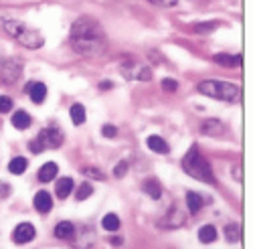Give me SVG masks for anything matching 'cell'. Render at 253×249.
Returning <instances> with one entry per match:
<instances>
[{"instance_id": "1", "label": "cell", "mask_w": 253, "mask_h": 249, "mask_svg": "<svg viewBox=\"0 0 253 249\" xmlns=\"http://www.w3.org/2000/svg\"><path fill=\"white\" fill-rule=\"evenodd\" d=\"M71 47L83 57L103 55L108 43H105V37L95 18L81 16L79 20H75V25L71 27Z\"/></svg>"}, {"instance_id": "2", "label": "cell", "mask_w": 253, "mask_h": 249, "mask_svg": "<svg viewBox=\"0 0 253 249\" xmlns=\"http://www.w3.org/2000/svg\"><path fill=\"white\" fill-rule=\"evenodd\" d=\"M182 168H184L186 174H191L193 178H197V180H201V182H209V184L215 182L213 170H211L209 162L201 156V152H199L197 146H193L191 150L186 152V156L182 158Z\"/></svg>"}, {"instance_id": "3", "label": "cell", "mask_w": 253, "mask_h": 249, "mask_svg": "<svg viewBox=\"0 0 253 249\" xmlns=\"http://www.w3.org/2000/svg\"><path fill=\"white\" fill-rule=\"evenodd\" d=\"M203 95L207 97H213V99H221V101H239L241 99V89L233 83H225V81H215V79H207L201 81L199 87H197Z\"/></svg>"}, {"instance_id": "4", "label": "cell", "mask_w": 253, "mask_h": 249, "mask_svg": "<svg viewBox=\"0 0 253 249\" xmlns=\"http://www.w3.org/2000/svg\"><path fill=\"white\" fill-rule=\"evenodd\" d=\"M4 31L10 37H14L20 45H25L29 49H39V47H43V43H45L43 35H41L39 31L29 29L25 23H20V20H6V23H4Z\"/></svg>"}, {"instance_id": "5", "label": "cell", "mask_w": 253, "mask_h": 249, "mask_svg": "<svg viewBox=\"0 0 253 249\" xmlns=\"http://www.w3.org/2000/svg\"><path fill=\"white\" fill-rule=\"evenodd\" d=\"M120 71L126 79H138V81L152 79V69L142 65V63H136V61H126V63L120 67Z\"/></svg>"}, {"instance_id": "6", "label": "cell", "mask_w": 253, "mask_h": 249, "mask_svg": "<svg viewBox=\"0 0 253 249\" xmlns=\"http://www.w3.org/2000/svg\"><path fill=\"white\" fill-rule=\"evenodd\" d=\"M37 142L41 144V148H59L63 144V132L61 128L57 126H51V128H45L41 130V134L37 136Z\"/></svg>"}, {"instance_id": "7", "label": "cell", "mask_w": 253, "mask_h": 249, "mask_svg": "<svg viewBox=\"0 0 253 249\" xmlns=\"http://www.w3.org/2000/svg\"><path fill=\"white\" fill-rule=\"evenodd\" d=\"M20 73H23V63L18 59H6L0 65V75H2V81L6 83H14L20 77Z\"/></svg>"}, {"instance_id": "8", "label": "cell", "mask_w": 253, "mask_h": 249, "mask_svg": "<svg viewBox=\"0 0 253 249\" xmlns=\"http://www.w3.org/2000/svg\"><path fill=\"white\" fill-rule=\"evenodd\" d=\"M35 235H37V231H35V227L31 223H20L16 229H14V233H12V239H14V243L23 245V243L33 241Z\"/></svg>"}, {"instance_id": "9", "label": "cell", "mask_w": 253, "mask_h": 249, "mask_svg": "<svg viewBox=\"0 0 253 249\" xmlns=\"http://www.w3.org/2000/svg\"><path fill=\"white\" fill-rule=\"evenodd\" d=\"M29 95L33 99V103H43L45 97H47V85L45 83H41V81H35L29 85Z\"/></svg>"}, {"instance_id": "10", "label": "cell", "mask_w": 253, "mask_h": 249, "mask_svg": "<svg viewBox=\"0 0 253 249\" xmlns=\"http://www.w3.org/2000/svg\"><path fill=\"white\" fill-rule=\"evenodd\" d=\"M51 207H53V199H51L49 193L41 191V193L35 195V209H37L39 213H49Z\"/></svg>"}, {"instance_id": "11", "label": "cell", "mask_w": 253, "mask_h": 249, "mask_svg": "<svg viewBox=\"0 0 253 249\" xmlns=\"http://www.w3.org/2000/svg\"><path fill=\"white\" fill-rule=\"evenodd\" d=\"M57 172H59V166H57L55 162H47V164L41 166V170H39V180H41V182H51V180H55Z\"/></svg>"}, {"instance_id": "12", "label": "cell", "mask_w": 253, "mask_h": 249, "mask_svg": "<svg viewBox=\"0 0 253 249\" xmlns=\"http://www.w3.org/2000/svg\"><path fill=\"white\" fill-rule=\"evenodd\" d=\"M201 132L209 134V136H221V134H225V126L219 120H207L201 126Z\"/></svg>"}, {"instance_id": "13", "label": "cell", "mask_w": 253, "mask_h": 249, "mask_svg": "<svg viewBox=\"0 0 253 249\" xmlns=\"http://www.w3.org/2000/svg\"><path fill=\"white\" fill-rule=\"evenodd\" d=\"M55 189H57V197L59 199H67L71 195V191H73V178H69V176L67 178H59Z\"/></svg>"}, {"instance_id": "14", "label": "cell", "mask_w": 253, "mask_h": 249, "mask_svg": "<svg viewBox=\"0 0 253 249\" xmlns=\"http://www.w3.org/2000/svg\"><path fill=\"white\" fill-rule=\"evenodd\" d=\"M144 193L148 197H152V199H160L162 197V186L156 178H148L144 182Z\"/></svg>"}, {"instance_id": "15", "label": "cell", "mask_w": 253, "mask_h": 249, "mask_svg": "<svg viewBox=\"0 0 253 249\" xmlns=\"http://www.w3.org/2000/svg\"><path fill=\"white\" fill-rule=\"evenodd\" d=\"M186 207H188V211H191V215H197L201 209H203V199L201 195L197 193H186Z\"/></svg>"}, {"instance_id": "16", "label": "cell", "mask_w": 253, "mask_h": 249, "mask_svg": "<svg viewBox=\"0 0 253 249\" xmlns=\"http://www.w3.org/2000/svg\"><path fill=\"white\" fill-rule=\"evenodd\" d=\"M31 116L27 114V112H23V110H20V112H16L14 116H12V126L16 128V130H27L29 126H31Z\"/></svg>"}, {"instance_id": "17", "label": "cell", "mask_w": 253, "mask_h": 249, "mask_svg": "<svg viewBox=\"0 0 253 249\" xmlns=\"http://www.w3.org/2000/svg\"><path fill=\"white\" fill-rule=\"evenodd\" d=\"M75 233V227L69 223V221H61L57 227H55V235L59 239H71Z\"/></svg>"}, {"instance_id": "18", "label": "cell", "mask_w": 253, "mask_h": 249, "mask_svg": "<svg viewBox=\"0 0 253 249\" xmlns=\"http://www.w3.org/2000/svg\"><path fill=\"white\" fill-rule=\"evenodd\" d=\"M215 61H217L219 65H223V67H239L241 65V55L231 57V55L219 53V55H215Z\"/></svg>"}, {"instance_id": "19", "label": "cell", "mask_w": 253, "mask_h": 249, "mask_svg": "<svg viewBox=\"0 0 253 249\" xmlns=\"http://www.w3.org/2000/svg\"><path fill=\"white\" fill-rule=\"evenodd\" d=\"M146 144H148L150 150H154V152H158V154H166V152H168V144H166L160 136H150Z\"/></svg>"}, {"instance_id": "20", "label": "cell", "mask_w": 253, "mask_h": 249, "mask_svg": "<svg viewBox=\"0 0 253 249\" xmlns=\"http://www.w3.org/2000/svg\"><path fill=\"white\" fill-rule=\"evenodd\" d=\"M27 166H29L27 158H23V156L12 158V160L8 162V172H12V174H23V172L27 170Z\"/></svg>"}, {"instance_id": "21", "label": "cell", "mask_w": 253, "mask_h": 249, "mask_svg": "<svg viewBox=\"0 0 253 249\" xmlns=\"http://www.w3.org/2000/svg\"><path fill=\"white\" fill-rule=\"evenodd\" d=\"M199 239H201L203 243H213V241L217 239V229H215L213 225L201 227V229H199Z\"/></svg>"}, {"instance_id": "22", "label": "cell", "mask_w": 253, "mask_h": 249, "mask_svg": "<svg viewBox=\"0 0 253 249\" xmlns=\"http://www.w3.org/2000/svg\"><path fill=\"white\" fill-rule=\"evenodd\" d=\"M69 114H71V120H73L75 126H81V124L85 122V108H83L81 103H73Z\"/></svg>"}, {"instance_id": "23", "label": "cell", "mask_w": 253, "mask_h": 249, "mask_svg": "<svg viewBox=\"0 0 253 249\" xmlns=\"http://www.w3.org/2000/svg\"><path fill=\"white\" fill-rule=\"evenodd\" d=\"M101 227H103L105 231H118V229H120V217L114 215V213L105 215L103 221H101Z\"/></svg>"}, {"instance_id": "24", "label": "cell", "mask_w": 253, "mask_h": 249, "mask_svg": "<svg viewBox=\"0 0 253 249\" xmlns=\"http://www.w3.org/2000/svg\"><path fill=\"white\" fill-rule=\"evenodd\" d=\"M91 195H93V186H91L89 182H83L79 189L75 191V199H77V201H85V199L91 197Z\"/></svg>"}, {"instance_id": "25", "label": "cell", "mask_w": 253, "mask_h": 249, "mask_svg": "<svg viewBox=\"0 0 253 249\" xmlns=\"http://www.w3.org/2000/svg\"><path fill=\"white\" fill-rule=\"evenodd\" d=\"M12 110V99L6 95H0V114H6Z\"/></svg>"}, {"instance_id": "26", "label": "cell", "mask_w": 253, "mask_h": 249, "mask_svg": "<svg viewBox=\"0 0 253 249\" xmlns=\"http://www.w3.org/2000/svg\"><path fill=\"white\" fill-rule=\"evenodd\" d=\"M162 89H164V91L174 93V91L178 89V83H176L174 79H162Z\"/></svg>"}, {"instance_id": "27", "label": "cell", "mask_w": 253, "mask_h": 249, "mask_svg": "<svg viewBox=\"0 0 253 249\" xmlns=\"http://www.w3.org/2000/svg\"><path fill=\"white\" fill-rule=\"evenodd\" d=\"M83 174H85V176H91V178H95V180H103V178H105L97 168H93V166H87V168H83Z\"/></svg>"}, {"instance_id": "28", "label": "cell", "mask_w": 253, "mask_h": 249, "mask_svg": "<svg viewBox=\"0 0 253 249\" xmlns=\"http://www.w3.org/2000/svg\"><path fill=\"white\" fill-rule=\"evenodd\" d=\"M126 172H128V162H126V160H122L120 164H116L114 174H116L118 178H122V176H126Z\"/></svg>"}, {"instance_id": "29", "label": "cell", "mask_w": 253, "mask_h": 249, "mask_svg": "<svg viewBox=\"0 0 253 249\" xmlns=\"http://www.w3.org/2000/svg\"><path fill=\"white\" fill-rule=\"evenodd\" d=\"M101 134L105 138H116L118 136V130H116V126H112V124H105V126L101 128Z\"/></svg>"}, {"instance_id": "30", "label": "cell", "mask_w": 253, "mask_h": 249, "mask_svg": "<svg viewBox=\"0 0 253 249\" xmlns=\"http://www.w3.org/2000/svg\"><path fill=\"white\" fill-rule=\"evenodd\" d=\"M152 4H156V6H164V8H170V6H174L178 0H150Z\"/></svg>"}, {"instance_id": "31", "label": "cell", "mask_w": 253, "mask_h": 249, "mask_svg": "<svg viewBox=\"0 0 253 249\" xmlns=\"http://www.w3.org/2000/svg\"><path fill=\"white\" fill-rule=\"evenodd\" d=\"M227 235H229V237H227L229 241L237 239V235H239V227H233V225H229V227H227Z\"/></svg>"}, {"instance_id": "32", "label": "cell", "mask_w": 253, "mask_h": 249, "mask_svg": "<svg viewBox=\"0 0 253 249\" xmlns=\"http://www.w3.org/2000/svg\"><path fill=\"white\" fill-rule=\"evenodd\" d=\"M112 87H114L112 81H101V83H99V89H112Z\"/></svg>"}, {"instance_id": "33", "label": "cell", "mask_w": 253, "mask_h": 249, "mask_svg": "<svg viewBox=\"0 0 253 249\" xmlns=\"http://www.w3.org/2000/svg\"><path fill=\"white\" fill-rule=\"evenodd\" d=\"M213 27H215V23H209V25H199V27H197V31H199V33H201V31H211Z\"/></svg>"}]
</instances>
